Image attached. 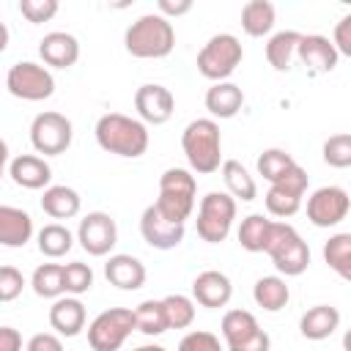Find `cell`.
Here are the masks:
<instances>
[{
	"label": "cell",
	"instance_id": "ffe728a7",
	"mask_svg": "<svg viewBox=\"0 0 351 351\" xmlns=\"http://www.w3.org/2000/svg\"><path fill=\"white\" fill-rule=\"evenodd\" d=\"M104 277L110 280V285H115L121 291H137V288L145 285V266H143L140 258L126 255V252H118V255H110L107 258Z\"/></svg>",
	"mask_w": 351,
	"mask_h": 351
},
{
	"label": "cell",
	"instance_id": "52a82bcc",
	"mask_svg": "<svg viewBox=\"0 0 351 351\" xmlns=\"http://www.w3.org/2000/svg\"><path fill=\"white\" fill-rule=\"evenodd\" d=\"M236 219V200L228 192H208L197 206V236L208 244H219L228 239Z\"/></svg>",
	"mask_w": 351,
	"mask_h": 351
},
{
	"label": "cell",
	"instance_id": "7c38bea8",
	"mask_svg": "<svg viewBox=\"0 0 351 351\" xmlns=\"http://www.w3.org/2000/svg\"><path fill=\"white\" fill-rule=\"evenodd\" d=\"M77 241L80 247L93 255V258H104L112 252V247L118 244V225L107 211H88L80 219L77 228Z\"/></svg>",
	"mask_w": 351,
	"mask_h": 351
},
{
	"label": "cell",
	"instance_id": "bcb514c9",
	"mask_svg": "<svg viewBox=\"0 0 351 351\" xmlns=\"http://www.w3.org/2000/svg\"><path fill=\"white\" fill-rule=\"evenodd\" d=\"M271 348V337L263 332V329H258L250 340H244L241 346H236V348H228V351H269Z\"/></svg>",
	"mask_w": 351,
	"mask_h": 351
},
{
	"label": "cell",
	"instance_id": "603a6c76",
	"mask_svg": "<svg viewBox=\"0 0 351 351\" xmlns=\"http://www.w3.org/2000/svg\"><path fill=\"white\" fill-rule=\"evenodd\" d=\"M340 326V310L332 304H315L299 318V332L307 340H326Z\"/></svg>",
	"mask_w": 351,
	"mask_h": 351
},
{
	"label": "cell",
	"instance_id": "cb8c5ba5",
	"mask_svg": "<svg viewBox=\"0 0 351 351\" xmlns=\"http://www.w3.org/2000/svg\"><path fill=\"white\" fill-rule=\"evenodd\" d=\"M80 206H82L80 192L66 184H52L41 195V211L49 214L52 219H71L80 214Z\"/></svg>",
	"mask_w": 351,
	"mask_h": 351
},
{
	"label": "cell",
	"instance_id": "7dc6e473",
	"mask_svg": "<svg viewBox=\"0 0 351 351\" xmlns=\"http://www.w3.org/2000/svg\"><path fill=\"white\" fill-rule=\"evenodd\" d=\"M0 351H22V335L14 326H0Z\"/></svg>",
	"mask_w": 351,
	"mask_h": 351
},
{
	"label": "cell",
	"instance_id": "6da1fadb",
	"mask_svg": "<svg viewBox=\"0 0 351 351\" xmlns=\"http://www.w3.org/2000/svg\"><path fill=\"white\" fill-rule=\"evenodd\" d=\"M96 143L101 151L123 156V159H137L148 151V126L140 118L123 115V112H104L96 121Z\"/></svg>",
	"mask_w": 351,
	"mask_h": 351
},
{
	"label": "cell",
	"instance_id": "f907efd6",
	"mask_svg": "<svg viewBox=\"0 0 351 351\" xmlns=\"http://www.w3.org/2000/svg\"><path fill=\"white\" fill-rule=\"evenodd\" d=\"M132 351H167V348L165 346H156V343H145V346H137Z\"/></svg>",
	"mask_w": 351,
	"mask_h": 351
},
{
	"label": "cell",
	"instance_id": "d6986e66",
	"mask_svg": "<svg viewBox=\"0 0 351 351\" xmlns=\"http://www.w3.org/2000/svg\"><path fill=\"white\" fill-rule=\"evenodd\" d=\"M8 176L22 189H47L52 181V167L47 165L44 156L19 154L16 159L8 162Z\"/></svg>",
	"mask_w": 351,
	"mask_h": 351
},
{
	"label": "cell",
	"instance_id": "7bdbcfd3",
	"mask_svg": "<svg viewBox=\"0 0 351 351\" xmlns=\"http://www.w3.org/2000/svg\"><path fill=\"white\" fill-rule=\"evenodd\" d=\"M332 47L337 49V55H351V14H346L337 25H335V33H332Z\"/></svg>",
	"mask_w": 351,
	"mask_h": 351
},
{
	"label": "cell",
	"instance_id": "e575fe53",
	"mask_svg": "<svg viewBox=\"0 0 351 351\" xmlns=\"http://www.w3.org/2000/svg\"><path fill=\"white\" fill-rule=\"evenodd\" d=\"M324 261L343 280H351V233H335L324 244Z\"/></svg>",
	"mask_w": 351,
	"mask_h": 351
},
{
	"label": "cell",
	"instance_id": "7a4b0ae2",
	"mask_svg": "<svg viewBox=\"0 0 351 351\" xmlns=\"http://www.w3.org/2000/svg\"><path fill=\"white\" fill-rule=\"evenodd\" d=\"M123 47L129 55L151 60V58H167L176 47V30L173 22L165 19L162 14H143L137 16L126 33H123Z\"/></svg>",
	"mask_w": 351,
	"mask_h": 351
},
{
	"label": "cell",
	"instance_id": "f35d334b",
	"mask_svg": "<svg viewBox=\"0 0 351 351\" xmlns=\"http://www.w3.org/2000/svg\"><path fill=\"white\" fill-rule=\"evenodd\" d=\"M321 156H324V162H326L329 167H337V170L351 167V134H348V132L332 134V137L324 143Z\"/></svg>",
	"mask_w": 351,
	"mask_h": 351
},
{
	"label": "cell",
	"instance_id": "30bf717a",
	"mask_svg": "<svg viewBox=\"0 0 351 351\" xmlns=\"http://www.w3.org/2000/svg\"><path fill=\"white\" fill-rule=\"evenodd\" d=\"M71 137H74V126L63 112L47 110V112H38L30 123V143L36 154H44V156L66 154L71 145Z\"/></svg>",
	"mask_w": 351,
	"mask_h": 351
},
{
	"label": "cell",
	"instance_id": "4dcf8cb0",
	"mask_svg": "<svg viewBox=\"0 0 351 351\" xmlns=\"http://www.w3.org/2000/svg\"><path fill=\"white\" fill-rule=\"evenodd\" d=\"M271 225H274V219H269L263 214L244 217L241 225H239V244L247 252H266V244H269V236H271Z\"/></svg>",
	"mask_w": 351,
	"mask_h": 351
},
{
	"label": "cell",
	"instance_id": "836d02e7",
	"mask_svg": "<svg viewBox=\"0 0 351 351\" xmlns=\"http://www.w3.org/2000/svg\"><path fill=\"white\" fill-rule=\"evenodd\" d=\"M132 313H134V329L137 332H143L148 337H156V335L167 332V318H165L162 299H145Z\"/></svg>",
	"mask_w": 351,
	"mask_h": 351
},
{
	"label": "cell",
	"instance_id": "60d3db41",
	"mask_svg": "<svg viewBox=\"0 0 351 351\" xmlns=\"http://www.w3.org/2000/svg\"><path fill=\"white\" fill-rule=\"evenodd\" d=\"M19 11L27 22H49L58 14V0H19Z\"/></svg>",
	"mask_w": 351,
	"mask_h": 351
},
{
	"label": "cell",
	"instance_id": "2e32d148",
	"mask_svg": "<svg viewBox=\"0 0 351 351\" xmlns=\"http://www.w3.org/2000/svg\"><path fill=\"white\" fill-rule=\"evenodd\" d=\"M296 58L304 63V69L310 74H329L335 71L340 55L337 49L332 47V41L321 33H310V36H302L299 44H296Z\"/></svg>",
	"mask_w": 351,
	"mask_h": 351
},
{
	"label": "cell",
	"instance_id": "9c48e42d",
	"mask_svg": "<svg viewBox=\"0 0 351 351\" xmlns=\"http://www.w3.org/2000/svg\"><path fill=\"white\" fill-rule=\"evenodd\" d=\"M5 88L11 96L22 101H44L55 93V77L47 66H38L33 60H19L8 69Z\"/></svg>",
	"mask_w": 351,
	"mask_h": 351
},
{
	"label": "cell",
	"instance_id": "f546056e",
	"mask_svg": "<svg viewBox=\"0 0 351 351\" xmlns=\"http://www.w3.org/2000/svg\"><path fill=\"white\" fill-rule=\"evenodd\" d=\"M302 33L296 30H280L266 41V60L274 71H288L293 58H296V44H299Z\"/></svg>",
	"mask_w": 351,
	"mask_h": 351
},
{
	"label": "cell",
	"instance_id": "44dd1931",
	"mask_svg": "<svg viewBox=\"0 0 351 351\" xmlns=\"http://www.w3.org/2000/svg\"><path fill=\"white\" fill-rule=\"evenodd\" d=\"M49 326L63 337H77L85 329V304L77 296H60L49 307Z\"/></svg>",
	"mask_w": 351,
	"mask_h": 351
},
{
	"label": "cell",
	"instance_id": "c3c4849f",
	"mask_svg": "<svg viewBox=\"0 0 351 351\" xmlns=\"http://www.w3.org/2000/svg\"><path fill=\"white\" fill-rule=\"evenodd\" d=\"M5 167H8V143L0 137V178H3Z\"/></svg>",
	"mask_w": 351,
	"mask_h": 351
},
{
	"label": "cell",
	"instance_id": "d590c367",
	"mask_svg": "<svg viewBox=\"0 0 351 351\" xmlns=\"http://www.w3.org/2000/svg\"><path fill=\"white\" fill-rule=\"evenodd\" d=\"M165 307V318H167V329H186L195 321V302L184 293H170L162 299Z\"/></svg>",
	"mask_w": 351,
	"mask_h": 351
},
{
	"label": "cell",
	"instance_id": "4fadbf2b",
	"mask_svg": "<svg viewBox=\"0 0 351 351\" xmlns=\"http://www.w3.org/2000/svg\"><path fill=\"white\" fill-rule=\"evenodd\" d=\"M348 192L343 186H318L307 197V219L315 228H335L348 217Z\"/></svg>",
	"mask_w": 351,
	"mask_h": 351
},
{
	"label": "cell",
	"instance_id": "5bb4252c",
	"mask_svg": "<svg viewBox=\"0 0 351 351\" xmlns=\"http://www.w3.org/2000/svg\"><path fill=\"white\" fill-rule=\"evenodd\" d=\"M134 110L140 115L143 123H151V126H159V123H167L176 112V96L159 85V82H145L137 88L134 93Z\"/></svg>",
	"mask_w": 351,
	"mask_h": 351
},
{
	"label": "cell",
	"instance_id": "8fae6325",
	"mask_svg": "<svg viewBox=\"0 0 351 351\" xmlns=\"http://www.w3.org/2000/svg\"><path fill=\"white\" fill-rule=\"evenodd\" d=\"M307 184H310V178H307V170L302 167V165H293L282 178H277L271 186H269V192H266V208H269V214H274V217H293L299 208H302V197H304V192H307Z\"/></svg>",
	"mask_w": 351,
	"mask_h": 351
},
{
	"label": "cell",
	"instance_id": "f1b7e54d",
	"mask_svg": "<svg viewBox=\"0 0 351 351\" xmlns=\"http://www.w3.org/2000/svg\"><path fill=\"white\" fill-rule=\"evenodd\" d=\"M252 299H255V304L263 307L266 313H280V310L288 304L291 291H288V285H285L282 277L269 274V277H261V280L255 282V288H252Z\"/></svg>",
	"mask_w": 351,
	"mask_h": 351
},
{
	"label": "cell",
	"instance_id": "d4e9b609",
	"mask_svg": "<svg viewBox=\"0 0 351 351\" xmlns=\"http://www.w3.org/2000/svg\"><path fill=\"white\" fill-rule=\"evenodd\" d=\"M244 104V90L236 82H214L206 90V110L214 118H233Z\"/></svg>",
	"mask_w": 351,
	"mask_h": 351
},
{
	"label": "cell",
	"instance_id": "1f68e13d",
	"mask_svg": "<svg viewBox=\"0 0 351 351\" xmlns=\"http://www.w3.org/2000/svg\"><path fill=\"white\" fill-rule=\"evenodd\" d=\"M74 247V233L60 225V222H49L38 230V252L47 258H63L69 250Z\"/></svg>",
	"mask_w": 351,
	"mask_h": 351
},
{
	"label": "cell",
	"instance_id": "8992f818",
	"mask_svg": "<svg viewBox=\"0 0 351 351\" xmlns=\"http://www.w3.org/2000/svg\"><path fill=\"white\" fill-rule=\"evenodd\" d=\"M241 58V41L233 33H217L197 52V71L211 82H228V77L239 69Z\"/></svg>",
	"mask_w": 351,
	"mask_h": 351
},
{
	"label": "cell",
	"instance_id": "e0dca14e",
	"mask_svg": "<svg viewBox=\"0 0 351 351\" xmlns=\"http://www.w3.org/2000/svg\"><path fill=\"white\" fill-rule=\"evenodd\" d=\"M230 296H233L230 277L217 269H206L192 280V302H197L200 307L219 310L230 302Z\"/></svg>",
	"mask_w": 351,
	"mask_h": 351
},
{
	"label": "cell",
	"instance_id": "8d00e7d4",
	"mask_svg": "<svg viewBox=\"0 0 351 351\" xmlns=\"http://www.w3.org/2000/svg\"><path fill=\"white\" fill-rule=\"evenodd\" d=\"M296 165V159L282 151V148H266L261 156H258V176H263L269 184H274L277 178H282L291 167Z\"/></svg>",
	"mask_w": 351,
	"mask_h": 351
},
{
	"label": "cell",
	"instance_id": "83f0119b",
	"mask_svg": "<svg viewBox=\"0 0 351 351\" xmlns=\"http://www.w3.org/2000/svg\"><path fill=\"white\" fill-rule=\"evenodd\" d=\"M222 337H225V346L228 348H236L241 346L244 340H250L261 326H258V318L250 313V310H228L222 315Z\"/></svg>",
	"mask_w": 351,
	"mask_h": 351
},
{
	"label": "cell",
	"instance_id": "ba28073f",
	"mask_svg": "<svg viewBox=\"0 0 351 351\" xmlns=\"http://www.w3.org/2000/svg\"><path fill=\"white\" fill-rule=\"evenodd\" d=\"M134 332V313L129 307L101 310L88 326V346L93 351H118Z\"/></svg>",
	"mask_w": 351,
	"mask_h": 351
},
{
	"label": "cell",
	"instance_id": "74e56055",
	"mask_svg": "<svg viewBox=\"0 0 351 351\" xmlns=\"http://www.w3.org/2000/svg\"><path fill=\"white\" fill-rule=\"evenodd\" d=\"M93 288V269L82 261H71L63 266V291L69 296H82Z\"/></svg>",
	"mask_w": 351,
	"mask_h": 351
},
{
	"label": "cell",
	"instance_id": "5b68a950",
	"mask_svg": "<svg viewBox=\"0 0 351 351\" xmlns=\"http://www.w3.org/2000/svg\"><path fill=\"white\" fill-rule=\"evenodd\" d=\"M266 252H269L274 269L280 274H285V277H299L310 266V247L299 236V230L293 225H288V222H274L271 225V236H269Z\"/></svg>",
	"mask_w": 351,
	"mask_h": 351
},
{
	"label": "cell",
	"instance_id": "277c9868",
	"mask_svg": "<svg viewBox=\"0 0 351 351\" xmlns=\"http://www.w3.org/2000/svg\"><path fill=\"white\" fill-rule=\"evenodd\" d=\"M195 195H197V181L189 170L184 167H167L159 178V197H156V208L173 219V222H186L192 208H195Z\"/></svg>",
	"mask_w": 351,
	"mask_h": 351
},
{
	"label": "cell",
	"instance_id": "7402d4cb",
	"mask_svg": "<svg viewBox=\"0 0 351 351\" xmlns=\"http://www.w3.org/2000/svg\"><path fill=\"white\" fill-rule=\"evenodd\" d=\"M33 239V217L16 206L0 203V247H25Z\"/></svg>",
	"mask_w": 351,
	"mask_h": 351
},
{
	"label": "cell",
	"instance_id": "ee69618b",
	"mask_svg": "<svg viewBox=\"0 0 351 351\" xmlns=\"http://www.w3.org/2000/svg\"><path fill=\"white\" fill-rule=\"evenodd\" d=\"M25 351H63V343L52 332H38V335H33L27 340V348Z\"/></svg>",
	"mask_w": 351,
	"mask_h": 351
},
{
	"label": "cell",
	"instance_id": "ab89813d",
	"mask_svg": "<svg viewBox=\"0 0 351 351\" xmlns=\"http://www.w3.org/2000/svg\"><path fill=\"white\" fill-rule=\"evenodd\" d=\"M176 351H225L219 337L214 332H206V329H195V332H186L181 340H178V348Z\"/></svg>",
	"mask_w": 351,
	"mask_h": 351
},
{
	"label": "cell",
	"instance_id": "484cf974",
	"mask_svg": "<svg viewBox=\"0 0 351 351\" xmlns=\"http://www.w3.org/2000/svg\"><path fill=\"white\" fill-rule=\"evenodd\" d=\"M219 170H222L228 195H230L233 200H244V203H250V200L258 197V184H255V178L250 176V170H247L241 162H236V159H225V162L219 165Z\"/></svg>",
	"mask_w": 351,
	"mask_h": 351
},
{
	"label": "cell",
	"instance_id": "681fc988",
	"mask_svg": "<svg viewBox=\"0 0 351 351\" xmlns=\"http://www.w3.org/2000/svg\"><path fill=\"white\" fill-rule=\"evenodd\" d=\"M5 47H8V27L0 22V52H5Z\"/></svg>",
	"mask_w": 351,
	"mask_h": 351
},
{
	"label": "cell",
	"instance_id": "ac0fdd59",
	"mask_svg": "<svg viewBox=\"0 0 351 351\" xmlns=\"http://www.w3.org/2000/svg\"><path fill=\"white\" fill-rule=\"evenodd\" d=\"M38 55L52 69H71L80 60V41L66 30H52L38 41Z\"/></svg>",
	"mask_w": 351,
	"mask_h": 351
},
{
	"label": "cell",
	"instance_id": "3957f363",
	"mask_svg": "<svg viewBox=\"0 0 351 351\" xmlns=\"http://www.w3.org/2000/svg\"><path fill=\"white\" fill-rule=\"evenodd\" d=\"M181 148L189 167L200 176L219 170L222 165V134L214 118H195L181 132Z\"/></svg>",
	"mask_w": 351,
	"mask_h": 351
},
{
	"label": "cell",
	"instance_id": "9a60e30c",
	"mask_svg": "<svg viewBox=\"0 0 351 351\" xmlns=\"http://www.w3.org/2000/svg\"><path fill=\"white\" fill-rule=\"evenodd\" d=\"M140 233H143V239H145V244L148 247H154V250H173V247H178L181 241H184V225L181 222H173V219H167L154 203L143 211V217H140Z\"/></svg>",
	"mask_w": 351,
	"mask_h": 351
},
{
	"label": "cell",
	"instance_id": "4316f807",
	"mask_svg": "<svg viewBox=\"0 0 351 351\" xmlns=\"http://www.w3.org/2000/svg\"><path fill=\"white\" fill-rule=\"evenodd\" d=\"M274 19H277V11L269 0H250L241 8V27L252 38L269 36L271 27H274Z\"/></svg>",
	"mask_w": 351,
	"mask_h": 351
},
{
	"label": "cell",
	"instance_id": "d6a6232c",
	"mask_svg": "<svg viewBox=\"0 0 351 351\" xmlns=\"http://www.w3.org/2000/svg\"><path fill=\"white\" fill-rule=\"evenodd\" d=\"M30 288L41 299H60L66 293L63 291V266L60 263H41V266H36V271L30 277Z\"/></svg>",
	"mask_w": 351,
	"mask_h": 351
},
{
	"label": "cell",
	"instance_id": "b9f144b4",
	"mask_svg": "<svg viewBox=\"0 0 351 351\" xmlns=\"http://www.w3.org/2000/svg\"><path fill=\"white\" fill-rule=\"evenodd\" d=\"M25 288V277L16 266H0V302H14Z\"/></svg>",
	"mask_w": 351,
	"mask_h": 351
},
{
	"label": "cell",
	"instance_id": "f6af8a7d",
	"mask_svg": "<svg viewBox=\"0 0 351 351\" xmlns=\"http://www.w3.org/2000/svg\"><path fill=\"white\" fill-rule=\"evenodd\" d=\"M156 8H159V14H162L165 19H170V16H184V14L192 11V0H159Z\"/></svg>",
	"mask_w": 351,
	"mask_h": 351
}]
</instances>
